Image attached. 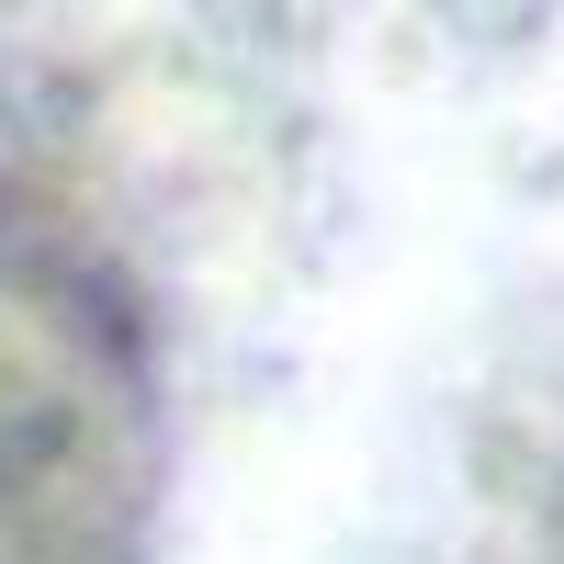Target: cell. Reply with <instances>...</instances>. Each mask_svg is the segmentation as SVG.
<instances>
[{
  "label": "cell",
  "mask_w": 564,
  "mask_h": 564,
  "mask_svg": "<svg viewBox=\"0 0 564 564\" xmlns=\"http://www.w3.org/2000/svg\"><path fill=\"white\" fill-rule=\"evenodd\" d=\"M135 486L113 327L0 249V564H102Z\"/></svg>",
  "instance_id": "1"
}]
</instances>
